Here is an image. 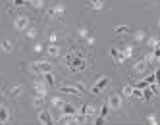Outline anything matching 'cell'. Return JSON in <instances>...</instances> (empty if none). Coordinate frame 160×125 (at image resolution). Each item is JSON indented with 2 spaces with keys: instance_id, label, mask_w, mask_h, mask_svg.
Instances as JSON below:
<instances>
[{
  "instance_id": "obj_1",
  "label": "cell",
  "mask_w": 160,
  "mask_h": 125,
  "mask_svg": "<svg viewBox=\"0 0 160 125\" xmlns=\"http://www.w3.org/2000/svg\"><path fill=\"white\" fill-rule=\"evenodd\" d=\"M50 70H52V64L50 62H44V60H37V62H33L29 65V71L35 73V75H42V73H47Z\"/></svg>"
},
{
  "instance_id": "obj_2",
  "label": "cell",
  "mask_w": 160,
  "mask_h": 125,
  "mask_svg": "<svg viewBox=\"0 0 160 125\" xmlns=\"http://www.w3.org/2000/svg\"><path fill=\"white\" fill-rule=\"evenodd\" d=\"M68 62H70V67L73 71H83L85 70V60L81 58V56H75V52L68 54Z\"/></svg>"
},
{
  "instance_id": "obj_3",
  "label": "cell",
  "mask_w": 160,
  "mask_h": 125,
  "mask_svg": "<svg viewBox=\"0 0 160 125\" xmlns=\"http://www.w3.org/2000/svg\"><path fill=\"white\" fill-rule=\"evenodd\" d=\"M14 27H16V31H25V29L29 27V17H27L25 14L18 16V17L14 19Z\"/></svg>"
},
{
  "instance_id": "obj_4",
  "label": "cell",
  "mask_w": 160,
  "mask_h": 125,
  "mask_svg": "<svg viewBox=\"0 0 160 125\" xmlns=\"http://www.w3.org/2000/svg\"><path fill=\"white\" fill-rule=\"evenodd\" d=\"M108 83H110V75H102V77L98 79V81H97V83L93 85V90H91V93H95V94H98V93H100V90L104 89V87H106Z\"/></svg>"
},
{
  "instance_id": "obj_5",
  "label": "cell",
  "mask_w": 160,
  "mask_h": 125,
  "mask_svg": "<svg viewBox=\"0 0 160 125\" xmlns=\"http://www.w3.org/2000/svg\"><path fill=\"white\" fill-rule=\"evenodd\" d=\"M108 106H110V108H114V110H120V108L123 106V100H122V94H118V93H114V94H110V98H108Z\"/></svg>"
},
{
  "instance_id": "obj_6",
  "label": "cell",
  "mask_w": 160,
  "mask_h": 125,
  "mask_svg": "<svg viewBox=\"0 0 160 125\" xmlns=\"http://www.w3.org/2000/svg\"><path fill=\"white\" fill-rule=\"evenodd\" d=\"M48 16H50L52 19H62V16H64V6H62V4H56L54 8L48 10Z\"/></svg>"
},
{
  "instance_id": "obj_7",
  "label": "cell",
  "mask_w": 160,
  "mask_h": 125,
  "mask_svg": "<svg viewBox=\"0 0 160 125\" xmlns=\"http://www.w3.org/2000/svg\"><path fill=\"white\" fill-rule=\"evenodd\" d=\"M33 89H35V93H37V94H42V96H47V94H48V85L44 83V81H35Z\"/></svg>"
},
{
  "instance_id": "obj_8",
  "label": "cell",
  "mask_w": 160,
  "mask_h": 125,
  "mask_svg": "<svg viewBox=\"0 0 160 125\" xmlns=\"http://www.w3.org/2000/svg\"><path fill=\"white\" fill-rule=\"evenodd\" d=\"M44 50H47V54L50 56V58H58V56H60V52H62L58 44H48V46L44 48Z\"/></svg>"
},
{
  "instance_id": "obj_9",
  "label": "cell",
  "mask_w": 160,
  "mask_h": 125,
  "mask_svg": "<svg viewBox=\"0 0 160 125\" xmlns=\"http://www.w3.org/2000/svg\"><path fill=\"white\" fill-rule=\"evenodd\" d=\"M110 56H112L114 60H116V64L125 62V56H123V52H122L120 48H112V50H110Z\"/></svg>"
},
{
  "instance_id": "obj_10",
  "label": "cell",
  "mask_w": 160,
  "mask_h": 125,
  "mask_svg": "<svg viewBox=\"0 0 160 125\" xmlns=\"http://www.w3.org/2000/svg\"><path fill=\"white\" fill-rule=\"evenodd\" d=\"M39 77H42V81L47 83L48 87H52V85H56V75L52 73V71H47V73H42V75H39Z\"/></svg>"
},
{
  "instance_id": "obj_11",
  "label": "cell",
  "mask_w": 160,
  "mask_h": 125,
  "mask_svg": "<svg viewBox=\"0 0 160 125\" xmlns=\"http://www.w3.org/2000/svg\"><path fill=\"white\" fill-rule=\"evenodd\" d=\"M37 121L39 123H52V116H50V112H39V116H37Z\"/></svg>"
},
{
  "instance_id": "obj_12",
  "label": "cell",
  "mask_w": 160,
  "mask_h": 125,
  "mask_svg": "<svg viewBox=\"0 0 160 125\" xmlns=\"http://www.w3.org/2000/svg\"><path fill=\"white\" fill-rule=\"evenodd\" d=\"M60 110H62V116H73V113H77V110H75L73 104H64Z\"/></svg>"
},
{
  "instance_id": "obj_13",
  "label": "cell",
  "mask_w": 160,
  "mask_h": 125,
  "mask_svg": "<svg viewBox=\"0 0 160 125\" xmlns=\"http://www.w3.org/2000/svg\"><path fill=\"white\" fill-rule=\"evenodd\" d=\"M120 50L123 52V56H125V60H128V58H131V56H133V46H131V44H123V46H120Z\"/></svg>"
},
{
  "instance_id": "obj_14",
  "label": "cell",
  "mask_w": 160,
  "mask_h": 125,
  "mask_svg": "<svg viewBox=\"0 0 160 125\" xmlns=\"http://www.w3.org/2000/svg\"><path fill=\"white\" fill-rule=\"evenodd\" d=\"M21 93H23V85H18L14 89H10V96H12V98H19Z\"/></svg>"
},
{
  "instance_id": "obj_15",
  "label": "cell",
  "mask_w": 160,
  "mask_h": 125,
  "mask_svg": "<svg viewBox=\"0 0 160 125\" xmlns=\"http://www.w3.org/2000/svg\"><path fill=\"white\" fill-rule=\"evenodd\" d=\"M10 118V113H8V108L4 104H0V123H6Z\"/></svg>"
},
{
  "instance_id": "obj_16",
  "label": "cell",
  "mask_w": 160,
  "mask_h": 125,
  "mask_svg": "<svg viewBox=\"0 0 160 125\" xmlns=\"http://www.w3.org/2000/svg\"><path fill=\"white\" fill-rule=\"evenodd\" d=\"M145 39H147V33H145L143 29H139V31L133 33V41H135V42H143Z\"/></svg>"
},
{
  "instance_id": "obj_17",
  "label": "cell",
  "mask_w": 160,
  "mask_h": 125,
  "mask_svg": "<svg viewBox=\"0 0 160 125\" xmlns=\"http://www.w3.org/2000/svg\"><path fill=\"white\" fill-rule=\"evenodd\" d=\"M147 65H148V64L143 60V62H137L133 70H135V73H139V75H141V73H145V71H147Z\"/></svg>"
},
{
  "instance_id": "obj_18",
  "label": "cell",
  "mask_w": 160,
  "mask_h": 125,
  "mask_svg": "<svg viewBox=\"0 0 160 125\" xmlns=\"http://www.w3.org/2000/svg\"><path fill=\"white\" fill-rule=\"evenodd\" d=\"M44 98H47V96H42V94H37L35 98L31 100V104H33V106H37V108H41V106L44 104Z\"/></svg>"
},
{
  "instance_id": "obj_19",
  "label": "cell",
  "mask_w": 160,
  "mask_h": 125,
  "mask_svg": "<svg viewBox=\"0 0 160 125\" xmlns=\"http://www.w3.org/2000/svg\"><path fill=\"white\" fill-rule=\"evenodd\" d=\"M89 8H93V10H104L106 8V0H97V2H93Z\"/></svg>"
},
{
  "instance_id": "obj_20",
  "label": "cell",
  "mask_w": 160,
  "mask_h": 125,
  "mask_svg": "<svg viewBox=\"0 0 160 125\" xmlns=\"http://www.w3.org/2000/svg\"><path fill=\"white\" fill-rule=\"evenodd\" d=\"M0 48H2L4 52H8V54H10V52L14 50V44L10 42V41H2V44H0Z\"/></svg>"
},
{
  "instance_id": "obj_21",
  "label": "cell",
  "mask_w": 160,
  "mask_h": 125,
  "mask_svg": "<svg viewBox=\"0 0 160 125\" xmlns=\"http://www.w3.org/2000/svg\"><path fill=\"white\" fill-rule=\"evenodd\" d=\"M27 4H31L33 8H37V10H42L44 8V0H27Z\"/></svg>"
},
{
  "instance_id": "obj_22",
  "label": "cell",
  "mask_w": 160,
  "mask_h": 125,
  "mask_svg": "<svg viewBox=\"0 0 160 125\" xmlns=\"http://www.w3.org/2000/svg\"><path fill=\"white\" fill-rule=\"evenodd\" d=\"M60 90H62V93H68V94H79V89L77 87H62Z\"/></svg>"
},
{
  "instance_id": "obj_23",
  "label": "cell",
  "mask_w": 160,
  "mask_h": 125,
  "mask_svg": "<svg viewBox=\"0 0 160 125\" xmlns=\"http://www.w3.org/2000/svg\"><path fill=\"white\" fill-rule=\"evenodd\" d=\"M89 33H91V29H89L87 25H81V27L77 29V35H79V37H83V39H85V37L89 35Z\"/></svg>"
},
{
  "instance_id": "obj_24",
  "label": "cell",
  "mask_w": 160,
  "mask_h": 125,
  "mask_svg": "<svg viewBox=\"0 0 160 125\" xmlns=\"http://www.w3.org/2000/svg\"><path fill=\"white\" fill-rule=\"evenodd\" d=\"M108 108H110V106H108V102H106V104H102V106H100V112H98V118L104 119V118L108 116Z\"/></svg>"
},
{
  "instance_id": "obj_25",
  "label": "cell",
  "mask_w": 160,
  "mask_h": 125,
  "mask_svg": "<svg viewBox=\"0 0 160 125\" xmlns=\"http://www.w3.org/2000/svg\"><path fill=\"white\" fill-rule=\"evenodd\" d=\"M131 96L135 100H143V89H133L131 90Z\"/></svg>"
},
{
  "instance_id": "obj_26",
  "label": "cell",
  "mask_w": 160,
  "mask_h": 125,
  "mask_svg": "<svg viewBox=\"0 0 160 125\" xmlns=\"http://www.w3.org/2000/svg\"><path fill=\"white\" fill-rule=\"evenodd\" d=\"M25 35H27V39H35L37 37V29L35 27H27L25 29Z\"/></svg>"
},
{
  "instance_id": "obj_27",
  "label": "cell",
  "mask_w": 160,
  "mask_h": 125,
  "mask_svg": "<svg viewBox=\"0 0 160 125\" xmlns=\"http://www.w3.org/2000/svg\"><path fill=\"white\" fill-rule=\"evenodd\" d=\"M128 31H129V29L125 27V25H118L116 29H114V33H116L118 37H120V35H125V33H128Z\"/></svg>"
},
{
  "instance_id": "obj_28",
  "label": "cell",
  "mask_w": 160,
  "mask_h": 125,
  "mask_svg": "<svg viewBox=\"0 0 160 125\" xmlns=\"http://www.w3.org/2000/svg\"><path fill=\"white\" fill-rule=\"evenodd\" d=\"M147 121L151 123V125H158V116H156V113H148V116H147Z\"/></svg>"
},
{
  "instance_id": "obj_29",
  "label": "cell",
  "mask_w": 160,
  "mask_h": 125,
  "mask_svg": "<svg viewBox=\"0 0 160 125\" xmlns=\"http://www.w3.org/2000/svg\"><path fill=\"white\" fill-rule=\"evenodd\" d=\"M64 104H66V102H64L60 96H54V98H52V106H56V108H62Z\"/></svg>"
},
{
  "instance_id": "obj_30",
  "label": "cell",
  "mask_w": 160,
  "mask_h": 125,
  "mask_svg": "<svg viewBox=\"0 0 160 125\" xmlns=\"http://www.w3.org/2000/svg\"><path fill=\"white\" fill-rule=\"evenodd\" d=\"M147 44L151 48H158V39L156 37H151V39H147Z\"/></svg>"
},
{
  "instance_id": "obj_31",
  "label": "cell",
  "mask_w": 160,
  "mask_h": 125,
  "mask_svg": "<svg viewBox=\"0 0 160 125\" xmlns=\"http://www.w3.org/2000/svg\"><path fill=\"white\" fill-rule=\"evenodd\" d=\"M56 41H58V33L52 31V33H50V37H48V44H56Z\"/></svg>"
},
{
  "instance_id": "obj_32",
  "label": "cell",
  "mask_w": 160,
  "mask_h": 125,
  "mask_svg": "<svg viewBox=\"0 0 160 125\" xmlns=\"http://www.w3.org/2000/svg\"><path fill=\"white\" fill-rule=\"evenodd\" d=\"M131 90H133L131 85H125V87L122 89V93H123V96H131Z\"/></svg>"
},
{
  "instance_id": "obj_33",
  "label": "cell",
  "mask_w": 160,
  "mask_h": 125,
  "mask_svg": "<svg viewBox=\"0 0 160 125\" xmlns=\"http://www.w3.org/2000/svg\"><path fill=\"white\" fill-rule=\"evenodd\" d=\"M95 41H97V39H95V35H91V33H89V35L85 37V42L89 44V46H93V44H95Z\"/></svg>"
},
{
  "instance_id": "obj_34",
  "label": "cell",
  "mask_w": 160,
  "mask_h": 125,
  "mask_svg": "<svg viewBox=\"0 0 160 125\" xmlns=\"http://www.w3.org/2000/svg\"><path fill=\"white\" fill-rule=\"evenodd\" d=\"M143 98H145V100H151V98H152V90H151V89H145V90H143Z\"/></svg>"
},
{
  "instance_id": "obj_35",
  "label": "cell",
  "mask_w": 160,
  "mask_h": 125,
  "mask_svg": "<svg viewBox=\"0 0 160 125\" xmlns=\"http://www.w3.org/2000/svg\"><path fill=\"white\" fill-rule=\"evenodd\" d=\"M156 75H158V73H156V71H154V73H152V75H148V77H147V79H145V81H147V83H148V85H151V83H154V81H156Z\"/></svg>"
},
{
  "instance_id": "obj_36",
  "label": "cell",
  "mask_w": 160,
  "mask_h": 125,
  "mask_svg": "<svg viewBox=\"0 0 160 125\" xmlns=\"http://www.w3.org/2000/svg\"><path fill=\"white\" fill-rule=\"evenodd\" d=\"M10 2H12L14 6H25V4H27V0H10Z\"/></svg>"
},
{
  "instance_id": "obj_37",
  "label": "cell",
  "mask_w": 160,
  "mask_h": 125,
  "mask_svg": "<svg viewBox=\"0 0 160 125\" xmlns=\"http://www.w3.org/2000/svg\"><path fill=\"white\" fill-rule=\"evenodd\" d=\"M33 50L35 52H44V44H41V42H37L35 46H33Z\"/></svg>"
}]
</instances>
